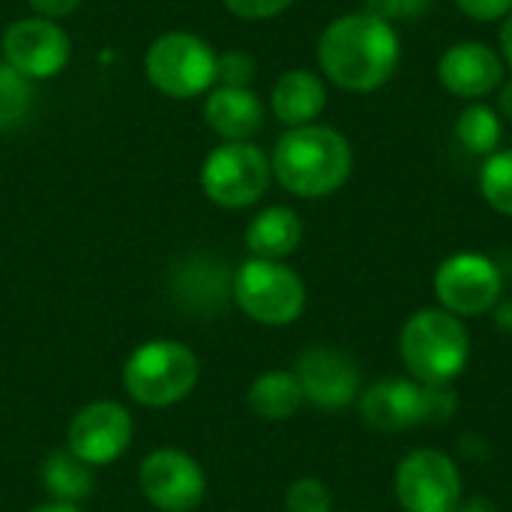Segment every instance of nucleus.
I'll return each instance as SVG.
<instances>
[{
	"instance_id": "1",
	"label": "nucleus",
	"mask_w": 512,
	"mask_h": 512,
	"mask_svg": "<svg viewBox=\"0 0 512 512\" xmlns=\"http://www.w3.org/2000/svg\"><path fill=\"white\" fill-rule=\"evenodd\" d=\"M402 60L396 24L360 9L333 18L318 39V66L348 93H375L390 84Z\"/></svg>"
},
{
	"instance_id": "2",
	"label": "nucleus",
	"mask_w": 512,
	"mask_h": 512,
	"mask_svg": "<svg viewBox=\"0 0 512 512\" xmlns=\"http://www.w3.org/2000/svg\"><path fill=\"white\" fill-rule=\"evenodd\" d=\"M270 168L282 189L297 198H327L339 192L354 171L351 141L324 123L288 129L276 147Z\"/></svg>"
},
{
	"instance_id": "3",
	"label": "nucleus",
	"mask_w": 512,
	"mask_h": 512,
	"mask_svg": "<svg viewBox=\"0 0 512 512\" xmlns=\"http://www.w3.org/2000/svg\"><path fill=\"white\" fill-rule=\"evenodd\" d=\"M399 351L420 384L447 387L468 366L471 336L456 315L444 309H423L405 321Z\"/></svg>"
},
{
	"instance_id": "4",
	"label": "nucleus",
	"mask_w": 512,
	"mask_h": 512,
	"mask_svg": "<svg viewBox=\"0 0 512 512\" xmlns=\"http://www.w3.org/2000/svg\"><path fill=\"white\" fill-rule=\"evenodd\" d=\"M198 381V357L171 339H153L135 348L123 366L126 393L147 408H165L192 393Z\"/></svg>"
},
{
	"instance_id": "5",
	"label": "nucleus",
	"mask_w": 512,
	"mask_h": 512,
	"mask_svg": "<svg viewBox=\"0 0 512 512\" xmlns=\"http://www.w3.org/2000/svg\"><path fill=\"white\" fill-rule=\"evenodd\" d=\"M234 300L252 321L285 327L303 315L306 285L282 261L252 258L234 276Z\"/></svg>"
},
{
	"instance_id": "6",
	"label": "nucleus",
	"mask_w": 512,
	"mask_h": 512,
	"mask_svg": "<svg viewBox=\"0 0 512 512\" xmlns=\"http://www.w3.org/2000/svg\"><path fill=\"white\" fill-rule=\"evenodd\" d=\"M270 159L249 141H225L204 159L201 186L204 195L228 210L252 207L270 186Z\"/></svg>"
},
{
	"instance_id": "7",
	"label": "nucleus",
	"mask_w": 512,
	"mask_h": 512,
	"mask_svg": "<svg viewBox=\"0 0 512 512\" xmlns=\"http://www.w3.org/2000/svg\"><path fill=\"white\" fill-rule=\"evenodd\" d=\"M144 72L159 93L192 99L213 87L216 54L204 39L192 33H165L147 48Z\"/></svg>"
},
{
	"instance_id": "8",
	"label": "nucleus",
	"mask_w": 512,
	"mask_h": 512,
	"mask_svg": "<svg viewBox=\"0 0 512 512\" xmlns=\"http://www.w3.org/2000/svg\"><path fill=\"white\" fill-rule=\"evenodd\" d=\"M456 399L447 387H429L414 381H381L360 399L363 423L381 432H402L426 420H447Z\"/></svg>"
},
{
	"instance_id": "9",
	"label": "nucleus",
	"mask_w": 512,
	"mask_h": 512,
	"mask_svg": "<svg viewBox=\"0 0 512 512\" xmlns=\"http://www.w3.org/2000/svg\"><path fill=\"white\" fill-rule=\"evenodd\" d=\"M501 288H504V279H501L498 264L480 252L450 255L435 270V297L441 300L444 312L456 318L486 315L489 309L498 306Z\"/></svg>"
},
{
	"instance_id": "10",
	"label": "nucleus",
	"mask_w": 512,
	"mask_h": 512,
	"mask_svg": "<svg viewBox=\"0 0 512 512\" xmlns=\"http://www.w3.org/2000/svg\"><path fill=\"white\" fill-rule=\"evenodd\" d=\"M396 498L405 512H456L462 501L459 468L438 450H417L396 471Z\"/></svg>"
},
{
	"instance_id": "11",
	"label": "nucleus",
	"mask_w": 512,
	"mask_h": 512,
	"mask_svg": "<svg viewBox=\"0 0 512 512\" xmlns=\"http://www.w3.org/2000/svg\"><path fill=\"white\" fill-rule=\"evenodd\" d=\"M144 498L162 512H192L204 501L207 477L201 465L180 450H156L138 471Z\"/></svg>"
},
{
	"instance_id": "12",
	"label": "nucleus",
	"mask_w": 512,
	"mask_h": 512,
	"mask_svg": "<svg viewBox=\"0 0 512 512\" xmlns=\"http://www.w3.org/2000/svg\"><path fill=\"white\" fill-rule=\"evenodd\" d=\"M132 441V417L117 402H93L69 423V453L90 468L111 465Z\"/></svg>"
},
{
	"instance_id": "13",
	"label": "nucleus",
	"mask_w": 512,
	"mask_h": 512,
	"mask_svg": "<svg viewBox=\"0 0 512 512\" xmlns=\"http://www.w3.org/2000/svg\"><path fill=\"white\" fill-rule=\"evenodd\" d=\"M69 36L48 18L15 21L3 33L6 63L24 78H51L69 63Z\"/></svg>"
},
{
	"instance_id": "14",
	"label": "nucleus",
	"mask_w": 512,
	"mask_h": 512,
	"mask_svg": "<svg viewBox=\"0 0 512 512\" xmlns=\"http://www.w3.org/2000/svg\"><path fill=\"white\" fill-rule=\"evenodd\" d=\"M504 72L507 63L501 51L477 39L450 45L438 60V81L444 84V90L468 102H483L486 96H492L504 84Z\"/></svg>"
},
{
	"instance_id": "15",
	"label": "nucleus",
	"mask_w": 512,
	"mask_h": 512,
	"mask_svg": "<svg viewBox=\"0 0 512 512\" xmlns=\"http://www.w3.org/2000/svg\"><path fill=\"white\" fill-rule=\"evenodd\" d=\"M297 381L303 387V396L327 411H339L351 405L360 393V369L357 363L336 351V348H306L297 360Z\"/></svg>"
},
{
	"instance_id": "16",
	"label": "nucleus",
	"mask_w": 512,
	"mask_h": 512,
	"mask_svg": "<svg viewBox=\"0 0 512 512\" xmlns=\"http://www.w3.org/2000/svg\"><path fill=\"white\" fill-rule=\"evenodd\" d=\"M270 105L276 120H282L288 129L309 126L327 108V84L321 75L309 69H291L276 81L270 93Z\"/></svg>"
},
{
	"instance_id": "17",
	"label": "nucleus",
	"mask_w": 512,
	"mask_h": 512,
	"mask_svg": "<svg viewBox=\"0 0 512 512\" xmlns=\"http://www.w3.org/2000/svg\"><path fill=\"white\" fill-rule=\"evenodd\" d=\"M204 120L207 126L228 138V141H246L261 129L264 108L261 99L249 87H216L210 90L204 102Z\"/></svg>"
},
{
	"instance_id": "18",
	"label": "nucleus",
	"mask_w": 512,
	"mask_h": 512,
	"mask_svg": "<svg viewBox=\"0 0 512 512\" xmlns=\"http://www.w3.org/2000/svg\"><path fill=\"white\" fill-rule=\"evenodd\" d=\"M303 240V222L291 207H267L246 228V246L255 258L282 261Z\"/></svg>"
},
{
	"instance_id": "19",
	"label": "nucleus",
	"mask_w": 512,
	"mask_h": 512,
	"mask_svg": "<svg viewBox=\"0 0 512 512\" xmlns=\"http://www.w3.org/2000/svg\"><path fill=\"white\" fill-rule=\"evenodd\" d=\"M303 387L291 372H267L249 390V405L261 420H288L303 405Z\"/></svg>"
},
{
	"instance_id": "20",
	"label": "nucleus",
	"mask_w": 512,
	"mask_h": 512,
	"mask_svg": "<svg viewBox=\"0 0 512 512\" xmlns=\"http://www.w3.org/2000/svg\"><path fill=\"white\" fill-rule=\"evenodd\" d=\"M501 138H504V117L489 102H468V108L459 111L456 141L468 153L486 159L495 150H501Z\"/></svg>"
},
{
	"instance_id": "21",
	"label": "nucleus",
	"mask_w": 512,
	"mask_h": 512,
	"mask_svg": "<svg viewBox=\"0 0 512 512\" xmlns=\"http://www.w3.org/2000/svg\"><path fill=\"white\" fill-rule=\"evenodd\" d=\"M42 483L54 495L57 504L84 501L90 495V489H93L90 465H84L81 459H75L69 450L66 453H54V456L45 459V465H42Z\"/></svg>"
},
{
	"instance_id": "22",
	"label": "nucleus",
	"mask_w": 512,
	"mask_h": 512,
	"mask_svg": "<svg viewBox=\"0 0 512 512\" xmlns=\"http://www.w3.org/2000/svg\"><path fill=\"white\" fill-rule=\"evenodd\" d=\"M480 195L495 213L512 216V150H495L483 159Z\"/></svg>"
},
{
	"instance_id": "23",
	"label": "nucleus",
	"mask_w": 512,
	"mask_h": 512,
	"mask_svg": "<svg viewBox=\"0 0 512 512\" xmlns=\"http://www.w3.org/2000/svg\"><path fill=\"white\" fill-rule=\"evenodd\" d=\"M30 84L9 63H0V129H12L30 108Z\"/></svg>"
},
{
	"instance_id": "24",
	"label": "nucleus",
	"mask_w": 512,
	"mask_h": 512,
	"mask_svg": "<svg viewBox=\"0 0 512 512\" xmlns=\"http://www.w3.org/2000/svg\"><path fill=\"white\" fill-rule=\"evenodd\" d=\"M330 489L315 480V477H303L297 483L288 486L285 495V507L288 512H330Z\"/></svg>"
},
{
	"instance_id": "25",
	"label": "nucleus",
	"mask_w": 512,
	"mask_h": 512,
	"mask_svg": "<svg viewBox=\"0 0 512 512\" xmlns=\"http://www.w3.org/2000/svg\"><path fill=\"white\" fill-rule=\"evenodd\" d=\"M255 78V60L246 51H225L216 57V81L222 87H249Z\"/></svg>"
},
{
	"instance_id": "26",
	"label": "nucleus",
	"mask_w": 512,
	"mask_h": 512,
	"mask_svg": "<svg viewBox=\"0 0 512 512\" xmlns=\"http://www.w3.org/2000/svg\"><path fill=\"white\" fill-rule=\"evenodd\" d=\"M432 6V0H366V12L396 24V21H414L420 15H426Z\"/></svg>"
},
{
	"instance_id": "27",
	"label": "nucleus",
	"mask_w": 512,
	"mask_h": 512,
	"mask_svg": "<svg viewBox=\"0 0 512 512\" xmlns=\"http://www.w3.org/2000/svg\"><path fill=\"white\" fill-rule=\"evenodd\" d=\"M456 6L462 15H468L477 24L504 21L512 12V0H456Z\"/></svg>"
},
{
	"instance_id": "28",
	"label": "nucleus",
	"mask_w": 512,
	"mask_h": 512,
	"mask_svg": "<svg viewBox=\"0 0 512 512\" xmlns=\"http://www.w3.org/2000/svg\"><path fill=\"white\" fill-rule=\"evenodd\" d=\"M294 0H225V6L246 18V21H264V18H276L282 15Z\"/></svg>"
},
{
	"instance_id": "29",
	"label": "nucleus",
	"mask_w": 512,
	"mask_h": 512,
	"mask_svg": "<svg viewBox=\"0 0 512 512\" xmlns=\"http://www.w3.org/2000/svg\"><path fill=\"white\" fill-rule=\"evenodd\" d=\"M30 6L42 18H63V15H69L78 6V0H30Z\"/></svg>"
},
{
	"instance_id": "30",
	"label": "nucleus",
	"mask_w": 512,
	"mask_h": 512,
	"mask_svg": "<svg viewBox=\"0 0 512 512\" xmlns=\"http://www.w3.org/2000/svg\"><path fill=\"white\" fill-rule=\"evenodd\" d=\"M498 42H501V57L507 63V69H512V12L501 21V33H498Z\"/></svg>"
},
{
	"instance_id": "31",
	"label": "nucleus",
	"mask_w": 512,
	"mask_h": 512,
	"mask_svg": "<svg viewBox=\"0 0 512 512\" xmlns=\"http://www.w3.org/2000/svg\"><path fill=\"white\" fill-rule=\"evenodd\" d=\"M498 114L512 120V78L498 87Z\"/></svg>"
},
{
	"instance_id": "32",
	"label": "nucleus",
	"mask_w": 512,
	"mask_h": 512,
	"mask_svg": "<svg viewBox=\"0 0 512 512\" xmlns=\"http://www.w3.org/2000/svg\"><path fill=\"white\" fill-rule=\"evenodd\" d=\"M498 327L512 333V300L507 303H498Z\"/></svg>"
},
{
	"instance_id": "33",
	"label": "nucleus",
	"mask_w": 512,
	"mask_h": 512,
	"mask_svg": "<svg viewBox=\"0 0 512 512\" xmlns=\"http://www.w3.org/2000/svg\"><path fill=\"white\" fill-rule=\"evenodd\" d=\"M456 512H495V507L486 504V501H468L465 507H459Z\"/></svg>"
},
{
	"instance_id": "34",
	"label": "nucleus",
	"mask_w": 512,
	"mask_h": 512,
	"mask_svg": "<svg viewBox=\"0 0 512 512\" xmlns=\"http://www.w3.org/2000/svg\"><path fill=\"white\" fill-rule=\"evenodd\" d=\"M33 512H81V510H78L75 504H57V501H54V504L36 507V510H33Z\"/></svg>"
}]
</instances>
